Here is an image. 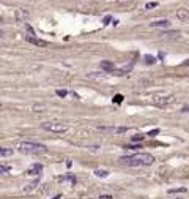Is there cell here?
I'll return each mask as SVG.
<instances>
[{
  "label": "cell",
  "instance_id": "8",
  "mask_svg": "<svg viewBox=\"0 0 189 199\" xmlns=\"http://www.w3.org/2000/svg\"><path fill=\"white\" fill-rule=\"evenodd\" d=\"M101 68L107 73H114L115 71V65L112 62H101Z\"/></svg>",
  "mask_w": 189,
  "mask_h": 199
},
{
  "label": "cell",
  "instance_id": "13",
  "mask_svg": "<svg viewBox=\"0 0 189 199\" xmlns=\"http://www.w3.org/2000/svg\"><path fill=\"white\" fill-rule=\"evenodd\" d=\"M10 155H13V149H2V150H0V156H2V158L10 156Z\"/></svg>",
  "mask_w": 189,
  "mask_h": 199
},
{
  "label": "cell",
  "instance_id": "24",
  "mask_svg": "<svg viewBox=\"0 0 189 199\" xmlns=\"http://www.w3.org/2000/svg\"><path fill=\"white\" fill-rule=\"evenodd\" d=\"M111 21H112V18H111V16H106V18H104V25H107Z\"/></svg>",
  "mask_w": 189,
  "mask_h": 199
},
{
  "label": "cell",
  "instance_id": "1",
  "mask_svg": "<svg viewBox=\"0 0 189 199\" xmlns=\"http://www.w3.org/2000/svg\"><path fill=\"white\" fill-rule=\"evenodd\" d=\"M120 163H123L126 166H150L155 163V156L150 153H134V155H126V156H120Z\"/></svg>",
  "mask_w": 189,
  "mask_h": 199
},
{
  "label": "cell",
  "instance_id": "6",
  "mask_svg": "<svg viewBox=\"0 0 189 199\" xmlns=\"http://www.w3.org/2000/svg\"><path fill=\"white\" fill-rule=\"evenodd\" d=\"M43 172V164L41 163H35L27 169V176H38Z\"/></svg>",
  "mask_w": 189,
  "mask_h": 199
},
{
  "label": "cell",
  "instance_id": "26",
  "mask_svg": "<svg viewBox=\"0 0 189 199\" xmlns=\"http://www.w3.org/2000/svg\"><path fill=\"white\" fill-rule=\"evenodd\" d=\"M183 112H189V106L186 104V106H183V109H181Z\"/></svg>",
  "mask_w": 189,
  "mask_h": 199
},
{
  "label": "cell",
  "instance_id": "14",
  "mask_svg": "<svg viewBox=\"0 0 189 199\" xmlns=\"http://www.w3.org/2000/svg\"><path fill=\"white\" fill-rule=\"evenodd\" d=\"M10 171H11V168L8 164H2V166H0V174H6V172H10Z\"/></svg>",
  "mask_w": 189,
  "mask_h": 199
},
{
  "label": "cell",
  "instance_id": "23",
  "mask_svg": "<svg viewBox=\"0 0 189 199\" xmlns=\"http://www.w3.org/2000/svg\"><path fill=\"white\" fill-rule=\"evenodd\" d=\"M98 199H114V197H112L111 194H103V196H99Z\"/></svg>",
  "mask_w": 189,
  "mask_h": 199
},
{
  "label": "cell",
  "instance_id": "7",
  "mask_svg": "<svg viewBox=\"0 0 189 199\" xmlns=\"http://www.w3.org/2000/svg\"><path fill=\"white\" fill-rule=\"evenodd\" d=\"M151 27H156V29H167V27H170V21H167V19L155 21V22H151Z\"/></svg>",
  "mask_w": 189,
  "mask_h": 199
},
{
  "label": "cell",
  "instance_id": "12",
  "mask_svg": "<svg viewBox=\"0 0 189 199\" xmlns=\"http://www.w3.org/2000/svg\"><path fill=\"white\" fill-rule=\"evenodd\" d=\"M38 185H39V177H38V179H35L32 183L27 185V188H25V190H27V191H32L33 188H36V187H38Z\"/></svg>",
  "mask_w": 189,
  "mask_h": 199
},
{
  "label": "cell",
  "instance_id": "17",
  "mask_svg": "<svg viewBox=\"0 0 189 199\" xmlns=\"http://www.w3.org/2000/svg\"><path fill=\"white\" fill-rule=\"evenodd\" d=\"M143 59H145V62H147V63H148V65H150V63H151V65H153V63H155V62H156V59H155V57H153V56H145V57H143Z\"/></svg>",
  "mask_w": 189,
  "mask_h": 199
},
{
  "label": "cell",
  "instance_id": "22",
  "mask_svg": "<svg viewBox=\"0 0 189 199\" xmlns=\"http://www.w3.org/2000/svg\"><path fill=\"white\" fill-rule=\"evenodd\" d=\"M156 135H159V130H158V128H156V130H151V131H148L147 136H156Z\"/></svg>",
  "mask_w": 189,
  "mask_h": 199
},
{
  "label": "cell",
  "instance_id": "20",
  "mask_svg": "<svg viewBox=\"0 0 189 199\" xmlns=\"http://www.w3.org/2000/svg\"><path fill=\"white\" fill-rule=\"evenodd\" d=\"M155 6H158V3H156V2H148V3L145 5V8H147V10H151V8H155Z\"/></svg>",
  "mask_w": 189,
  "mask_h": 199
},
{
  "label": "cell",
  "instance_id": "3",
  "mask_svg": "<svg viewBox=\"0 0 189 199\" xmlns=\"http://www.w3.org/2000/svg\"><path fill=\"white\" fill-rule=\"evenodd\" d=\"M41 128L46 131H50V133H58V135L68 131V125L63 122H44V123H41Z\"/></svg>",
  "mask_w": 189,
  "mask_h": 199
},
{
  "label": "cell",
  "instance_id": "10",
  "mask_svg": "<svg viewBox=\"0 0 189 199\" xmlns=\"http://www.w3.org/2000/svg\"><path fill=\"white\" fill-rule=\"evenodd\" d=\"M96 177H99V179H106V177H109V171H106V169H96L93 172Z\"/></svg>",
  "mask_w": 189,
  "mask_h": 199
},
{
  "label": "cell",
  "instance_id": "25",
  "mask_svg": "<svg viewBox=\"0 0 189 199\" xmlns=\"http://www.w3.org/2000/svg\"><path fill=\"white\" fill-rule=\"evenodd\" d=\"M125 149H131V150H134V149H140V145H139V147H137V145H126Z\"/></svg>",
  "mask_w": 189,
  "mask_h": 199
},
{
  "label": "cell",
  "instance_id": "2",
  "mask_svg": "<svg viewBox=\"0 0 189 199\" xmlns=\"http://www.w3.org/2000/svg\"><path fill=\"white\" fill-rule=\"evenodd\" d=\"M18 150L22 153H44L47 152V147L44 144H38L32 141H22L18 144Z\"/></svg>",
  "mask_w": 189,
  "mask_h": 199
},
{
  "label": "cell",
  "instance_id": "19",
  "mask_svg": "<svg viewBox=\"0 0 189 199\" xmlns=\"http://www.w3.org/2000/svg\"><path fill=\"white\" fill-rule=\"evenodd\" d=\"M145 139V136L143 135H136V136H132V141L134 142H137V141H143Z\"/></svg>",
  "mask_w": 189,
  "mask_h": 199
},
{
  "label": "cell",
  "instance_id": "21",
  "mask_svg": "<svg viewBox=\"0 0 189 199\" xmlns=\"http://www.w3.org/2000/svg\"><path fill=\"white\" fill-rule=\"evenodd\" d=\"M114 131H117V133H125V131H128V128H126V126H118V128H114Z\"/></svg>",
  "mask_w": 189,
  "mask_h": 199
},
{
  "label": "cell",
  "instance_id": "4",
  "mask_svg": "<svg viewBox=\"0 0 189 199\" xmlns=\"http://www.w3.org/2000/svg\"><path fill=\"white\" fill-rule=\"evenodd\" d=\"M172 100H173L172 95H156V97H153V104L163 108V106H167Z\"/></svg>",
  "mask_w": 189,
  "mask_h": 199
},
{
  "label": "cell",
  "instance_id": "5",
  "mask_svg": "<svg viewBox=\"0 0 189 199\" xmlns=\"http://www.w3.org/2000/svg\"><path fill=\"white\" fill-rule=\"evenodd\" d=\"M25 41L30 43V44H35V46H39V48H46L47 46V41L44 39H39V38H35V36H25Z\"/></svg>",
  "mask_w": 189,
  "mask_h": 199
},
{
  "label": "cell",
  "instance_id": "16",
  "mask_svg": "<svg viewBox=\"0 0 189 199\" xmlns=\"http://www.w3.org/2000/svg\"><path fill=\"white\" fill-rule=\"evenodd\" d=\"M187 190L183 187V188H172V190H169V193L172 194V193H186Z\"/></svg>",
  "mask_w": 189,
  "mask_h": 199
},
{
  "label": "cell",
  "instance_id": "27",
  "mask_svg": "<svg viewBox=\"0 0 189 199\" xmlns=\"http://www.w3.org/2000/svg\"><path fill=\"white\" fill-rule=\"evenodd\" d=\"M60 197H62V196H60V194H57V196H54L52 199H60Z\"/></svg>",
  "mask_w": 189,
  "mask_h": 199
},
{
  "label": "cell",
  "instance_id": "18",
  "mask_svg": "<svg viewBox=\"0 0 189 199\" xmlns=\"http://www.w3.org/2000/svg\"><path fill=\"white\" fill-rule=\"evenodd\" d=\"M112 101H114V103H117V104H120L121 101H123V95H120V93H118V95H115Z\"/></svg>",
  "mask_w": 189,
  "mask_h": 199
},
{
  "label": "cell",
  "instance_id": "15",
  "mask_svg": "<svg viewBox=\"0 0 189 199\" xmlns=\"http://www.w3.org/2000/svg\"><path fill=\"white\" fill-rule=\"evenodd\" d=\"M55 93H57V97L65 98L66 95H68V90H62V89H58V90H55Z\"/></svg>",
  "mask_w": 189,
  "mask_h": 199
},
{
  "label": "cell",
  "instance_id": "11",
  "mask_svg": "<svg viewBox=\"0 0 189 199\" xmlns=\"http://www.w3.org/2000/svg\"><path fill=\"white\" fill-rule=\"evenodd\" d=\"M58 180H60V182H73V183H76V182H77L76 176H71V174H68V176H63V177H60Z\"/></svg>",
  "mask_w": 189,
  "mask_h": 199
},
{
  "label": "cell",
  "instance_id": "9",
  "mask_svg": "<svg viewBox=\"0 0 189 199\" xmlns=\"http://www.w3.org/2000/svg\"><path fill=\"white\" fill-rule=\"evenodd\" d=\"M177 18L178 19H187L189 18V10H186V8L177 10Z\"/></svg>",
  "mask_w": 189,
  "mask_h": 199
}]
</instances>
